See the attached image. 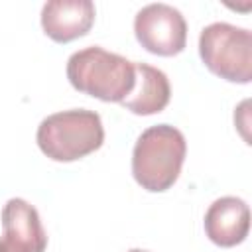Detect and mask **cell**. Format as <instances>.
Instances as JSON below:
<instances>
[{
  "label": "cell",
  "mask_w": 252,
  "mask_h": 252,
  "mask_svg": "<svg viewBox=\"0 0 252 252\" xmlns=\"http://www.w3.org/2000/svg\"><path fill=\"white\" fill-rule=\"evenodd\" d=\"M187 154L181 130L158 124L144 130L132 150V175L150 193L167 191L179 177Z\"/></svg>",
  "instance_id": "1"
},
{
  "label": "cell",
  "mask_w": 252,
  "mask_h": 252,
  "mask_svg": "<svg viewBox=\"0 0 252 252\" xmlns=\"http://www.w3.org/2000/svg\"><path fill=\"white\" fill-rule=\"evenodd\" d=\"M67 79L79 93L104 102H122L134 89L136 71L126 57L91 45L69 57Z\"/></svg>",
  "instance_id": "2"
},
{
  "label": "cell",
  "mask_w": 252,
  "mask_h": 252,
  "mask_svg": "<svg viewBox=\"0 0 252 252\" xmlns=\"http://www.w3.org/2000/svg\"><path fill=\"white\" fill-rule=\"evenodd\" d=\"M39 150L53 161H75L96 152L104 142L98 112L73 108L49 114L37 126Z\"/></svg>",
  "instance_id": "3"
},
{
  "label": "cell",
  "mask_w": 252,
  "mask_h": 252,
  "mask_svg": "<svg viewBox=\"0 0 252 252\" xmlns=\"http://www.w3.org/2000/svg\"><path fill=\"white\" fill-rule=\"evenodd\" d=\"M199 55L205 67L230 83L252 79V33L226 22H213L199 35Z\"/></svg>",
  "instance_id": "4"
},
{
  "label": "cell",
  "mask_w": 252,
  "mask_h": 252,
  "mask_svg": "<svg viewBox=\"0 0 252 252\" xmlns=\"http://www.w3.org/2000/svg\"><path fill=\"white\" fill-rule=\"evenodd\" d=\"M134 33L146 51L161 57H171L185 49L187 22L177 8L156 2L144 6L136 14Z\"/></svg>",
  "instance_id": "5"
},
{
  "label": "cell",
  "mask_w": 252,
  "mask_h": 252,
  "mask_svg": "<svg viewBox=\"0 0 252 252\" xmlns=\"http://www.w3.org/2000/svg\"><path fill=\"white\" fill-rule=\"evenodd\" d=\"M2 230L0 252H43L47 246L39 213L20 197L6 201L2 209Z\"/></svg>",
  "instance_id": "6"
},
{
  "label": "cell",
  "mask_w": 252,
  "mask_h": 252,
  "mask_svg": "<svg viewBox=\"0 0 252 252\" xmlns=\"http://www.w3.org/2000/svg\"><path fill=\"white\" fill-rule=\"evenodd\" d=\"M94 14L91 0H51L41 8V28L53 41L69 43L89 33Z\"/></svg>",
  "instance_id": "7"
},
{
  "label": "cell",
  "mask_w": 252,
  "mask_h": 252,
  "mask_svg": "<svg viewBox=\"0 0 252 252\" xmlns=\"http://www.w3.org/2000/svg\"><path fill=\"white\" fill-rule=\"evenodd\" d=\"M205 234L222 248L236 246L250 232V209L240 197H220L205 213Z\"/></svg>",
  "instance_id": "8"
},
{
  "label": "cell",
  "mask_w": 252,
  "mask_h": 252,
  "mask_svg": "<svg viewBox=\"0 0 252 252\" xmlns=\"http://www.w3.org/2000/svg\"><path fill=\"white\" fill-rule=\"evenodd\" d=\"M134 71H136L134 89L120 104L126 110L140 116L161 112L171 98V87L167 75L161 69L152 67L148 63H134Z\"/></svg>",
  "instance_id": "9"
},
{
  "label": "cell",
  "mask_w": 252,
  "mask_h": 252,
  "mask_svg": "<svg viewBox=\"0 0 252 252\" xmlns=\"http://www.w3.org/2000/svg\"><path fill=\"white\" fill-rule=\"evenodd\" d=\"M128 252H148V250H142V248H132V250H128Z\"/></svg>",
  "instance_id": "10"
}]
</instances>
